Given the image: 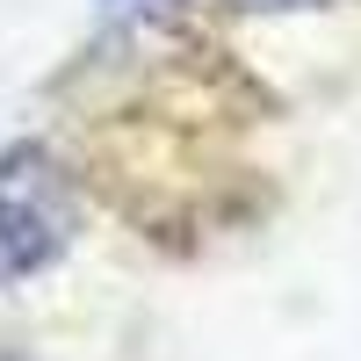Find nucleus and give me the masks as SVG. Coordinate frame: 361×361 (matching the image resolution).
<instances>
[{
	"mask_svg": "<svg viewBox=\"0 0 361 361\" xmlns=\"http://www.w3.org/2000/svg\"><path fill=\"white\" fill-rule=\"evenodd\" d=\"M66 253V180L44 145H15L0 159V275H44Z\"/></svg>",
	"mask_w": 361,
	"mask_h": 361,
	"instance_id": "f257e3e1",
	"label": "nucleus"
},
{
	"mask_svg": "<svg viewBox=\"0 0 361 361\" xmlns=\"http://www.w3.org/2000/svg\"><path fill=\"white\" fill-rule=\"evenodd\" d=\"M238 15H289V8H325V0H231Z\"/></svg>",
	"mask_w": 361,
	"mask_h": 361,
	"instance_id": "f03ea898",
	"label": "nucleus"
}]
</instances>
